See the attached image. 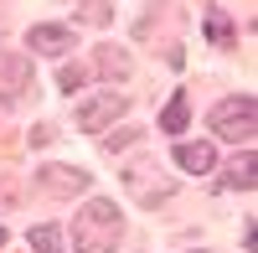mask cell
Wrapping results in <instances>:
<instances>
[{
  "label": "cell",
  "mask_w": 258,
  "mask_h": 253,
  "mask_svg": "<svg viewBox=\"0 0 258 253\" xmlns=\"http://www.w3.org/2000/svg\"><path fill=\"white\" fill-rule=\"evenodd\" d=\"M119 238H124V217H119V207L114 202H88L78 212V222H73V243H78V253H114L119 248Z\"/></svg>",
  "instance_id": "obj_1"
},
{
  "label": "cell",
  "mask_w": 258,
  "mask_h": 253,
  "mask_svg": "<svg viewBox=\"0 0 258 253\" xmlns=\"http://www.w3.org/2000/svg\"><path fill=\"white\" fill-rule=\"evenodd\" d=\"M212 135L248 145V140L258 135V103H253V93H232V98H222L217 109H212Z\"/></svg>",
  "instance_id": "obj_2"
},
{
  "label": "cell",
  "mask_w": 258,
  "mask_h": 253,
  "mask_svg": "<svg viewBox=\"0 0 258 253\" xmlns=\"http://www.w3.org/2000/svg\"><path fill=\"white\" fill-rule=\"evenodd\" d=\"M129 109V98L124 93H109V98H93V103H83V109H78V124H83V130H103V124H114L119 114Z\"/></svg>",
  "instance_id": "obj_3"
},
{
  "label": "cell",
  "mask_w": 258,
  "mask_h": 253,
  "mask_svg": "<svg viewBox=\"0 0 258 253\" xmlns=\"http://www.w3.org/2000/svg\"><path fill=\"white\" fill-rule=\"evenodd\" d=\"M26 47L62 57V52H73V26H31V31H26Z\"/></svg>",
  "instance_id": "obj_4"
},
{
  "label": "cell",
  "mask_w": 258,
  "mask_h": 253,
  "mask_svg": "<svg viewBox=\"0 0 258 253\" xmlns=\"http://www.w3.org/2000/svg\"><path fill=\"white\" fill-rule=\"evenodd\" d=\"M83 186H88V176H83V171H73V165H47V171H41V192L73 197V192H83Z\"/></svg>",
  "instance_id": "obj_5"
},
{
  "label": "cell",
  "mask_w": 258,
  "mask_h": 253,
  "mask_svg": "<svg viewBox=\"0 0 258 253\" xmlns=\"http://www.w3.org/2000/svg\"><path fill=\"white\" fill-rule=\"evenodd\" d=\"M176 160H181V171H191V176H207L212 165H217V150L202 140V145H176Z\"/></svg>",
  "instance_id": "obj_6"
},
{
  "label": "cell",
  "mask_w": 258,
  "mask_h": 253,
  "mask_svg": "<svg viewBox=\"0 0 258 253\" xmlns=\"http://www.w3.org/2000/svg\"><path fill=\"white\" fill-rule=\"evenodd\" d=\"M186 119H191V103L176 93V98L160 109V130H165V135H181V130H186Z\"/></svg>",
  "instance_id": "obj_7"
},
{
  "label": "cell",
  "mask_w": 258,
  "mask_h": 253,
  "mask_svg": "<svg viewBox=\"0 0 258 253\" xmlns=\"http://www.w3.org/2000/svg\"><path fill=\"white\" fill-rule=\"evenodd\" d=\"M0 83H6V88H26V83H31V68H26L21 57L0 52Z\"/></svg>",
  "instance_id": "obj_8"
},
{
  "label": "cell",
  "mask_w": 258,
  "mask_h": 253,
  "mask_svg": "<svg viewBox=\"0 0 258 253\" xmlns=\"http://www.w3.org/2000/svg\"><path fill=\"white\" fill-rule=\"evenodd\" d=\"M129 192H135L140 202H160V197H170V192H176V181H145V176L135 171V176H129Z\"/></svg>",
  "instance_id": "obj_9"
},
{
  "label": "cell",
  "mask_w": 258,
  "mask_h": 253,
  "mask_svg": "<svg viewBox=\"0 0 258 253\" xmlns=\"http://www.w3.org/2000/svg\"><path fill=\"white\" fill-rule=\"evenodd\" d=\"M253 171H258V165H253V155H238V160H232L227 165V186H232V192H253Z\"/></svg>",
  "instance_id": "obj_10"
},
{
  "label": "cell",
  "mask_w": 258,
  "mask_h": 253,
  "mask_svg": "<svg viewBox=\"0 0 258 253\" xmlns=\"http://www.w3.org/2000/svg\"><path fill=\"white\" fill-rule=\"evenodd\" d=\"M93 62H98L109 78H129V68H135V62L124 57V47H98V57H93Z\"/></svg>",
  "instance_id": "obj_11"
},
{
  "label": "cell",
  "mask_w": 258,
  "mask_h": 253,
  "mask_svg": "<svg viewBox=\"0 0 258 253\" xmlns=\"http://www.w3.org/2000/svg\"><path fill=\"white\" fill-rule=\"evenodd\" d=\"M83 21H88V26H109L114 21V0H88V6H83Z\"/></svg>",
  "instance_id": "obj_12"
},
{
  "label": "cell",
  "mask_w": 258,
  "mask_h": 253,
  "mask_svg": "<svg viewBox=\"0 0 258 253\" xmlns=\"http://www.w3.org/2000/svg\"><path fill=\"white\" fill-rule=\"evenodd\" d=\"M207 36L217 41V47H227V41H232V21H227L222 11H212V16H207Z\"/></svg>",
  "instance_id": "obj_13"
},
{
  "label": "cell",
  "mask_w": 258,
  "mask_h": 253,
  "mask_svg": "<svg viewBox=\"0 0 258 253\" xmlns=\"http://www.w3.org/2000/svg\"><path fill=\"white\" fill-rule=\"evenodd\" d=\"M31 248H36V253H57V248H62L57 227H47V222H41V227H31Z\"/></svg>",
  "instance_id": "obj_14"
},
{
  "label": "cell",
  "mask_w": 258,
  "mask_h": 253,
  "mask_svg": "<svg viewBox=\"0 0 258 253\" xmlns=\"http://www.w3.org/2000/svg\"><path fill=\"white\" fill-rule=\"evenodd\" d=\"M83 78H88L83 68H62V73H57V88H62V93H73V88H83Z\"/></svg>",
  "instance_id": "obj_15"
},
{
  "label": "cell",
  "mask_w": 258,
  "mask_h": 253,
  "mask_svg": "<svg viewBox=\"0 0 258 253\" xmlns=\"http://www.w3.org/2000/svg\"><path fill=\"white\" fill-rule=\"evenodd\" d=\"M129 140H135V130H119V135H109V150H124Z\"/></svg>",
  "instance_id": "obj_16"
},
{
  "label": "cell",
  "mask_w": 258,
  "mask_h": 253,
  "mask_svg": "<svg viewBox=\"0 0 258 253\" xmlns=\"http://www.w3.org/2000/svg\"><path fill=\"white\" fill-rule=\"evenodd\" d=\"M0 243H6V227H0Z\"/></svg>",
  "instance_id": "obj_17"
},
{
  "label": "cell",
  "mask_w": 258,
  "mask_h": 253,
  "mask_svg": "<svg viewBox=\"0 0 258 253\" xmlns=\"http://www.w3.org/2000/svg\"><path fill=\"white\" fill-rule=\"evenodd\" d=\"M197 253H207V248H197Z\"/></svg>",
  "instance_id": "obj_18"
}]
</instances>
